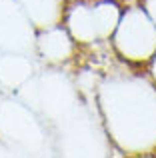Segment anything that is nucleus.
<instances>
[{"label": "nucleus", "mask_w": 156, "mask_h": 158, "mask_svg": "<svg viewBox=\"0 0 156 158\" xmlns=\"http://www.w3.org/2000/svg\"><path fill=\"white\" fill-rule=\"evenodd\" d=\"M138 4H140L142 10L150 16V20L156 24V0H138Z\"/></svg>", "instance_id": "obj_6"}, {"label": "nucleus", "mask_w": 156, "mask_h": 158, "mask_svg": "<svg viewBox=\"0 0 156 158\" xmlns=\"http://www.w3.org/2000/svg\"><path fill=\"white\" fill-rule=\"evenodd\" d=\"M98 100L108 134L126 154L156 150V82L150 74L126 72L106 78Z\"/></svg>", "instance_id": "obj_1"}, {"label": "nucleus", "mask_w": 156, "mask_h": 158, "mask_svg": "<svg viewBox=\"0 0 156 158\" xmlns=\"http://www.w3.org/2000/svg\"><path fill=\"white\" fill-rule=\"evenodd\" d=\"M112 50L130 66H148L156 54V24L140 4H126L110 36Z\"/></svg>", "instance_id": "obj_3"}, {"label": "nucleus", "mask_w": 156, "mask_h": 158, "mask_svg": "<svg viewBox=\"0 0 156 158\" xmlns=\"http://www.w3.org/2000/svg\"><path fill=\"white\" fill-rule=\"evenodd\" d=\"M120 0H66L62 24L76 44L110 40L122 14Z\"/></svg>", "instance_id": "obj_2"}, {"label": "nucleus", "mask_w": 156, "mask_h": 158, "mask_svg": "<svg viewBox=\"0 0 156 158\" xmlns=\"http://www.w3.org/2000/svg\"><path fill=\"white\" fill-rule=\"evenodd\" d=\"M76 40L70 36V32L62 22L38 30V52L46 62H52V64L66 62L76 54Z\"/></svg>", "instance_id": "obj_4"}, {"label": "nucleus", "mask_w": 156, "mask_h": 158, "mask_svg": "<svg viewBox=\"0 0 156 158\" xmlns=\"http://www.w3.org/2000/svg\"><path fill=\"white\" fill-rule=\"evenodd\" d=\"M28 20L36 28H48L62 22L66 0H18Z\"/></svg>", "instance_id": "obj_5"}]
</instances>
